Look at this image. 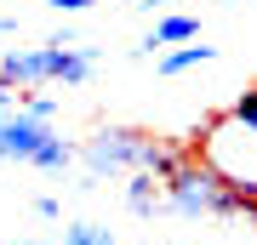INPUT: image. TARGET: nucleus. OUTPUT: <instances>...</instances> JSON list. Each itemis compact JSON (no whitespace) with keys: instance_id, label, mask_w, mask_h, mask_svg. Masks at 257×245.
<instances>
[{"instance_id":"f257e3e1","label":"nucleus","mask_w":257,"mask_h":245,"mask_svg":"<svg viewBox=\"0 0 257 245\" xmlns=\"http://www.w3.org/2000/svg\"><path fill=\"white\" fill-rule=\"evenodd\" d=\"M160 188H166V211H177V217H251L246 194H240L206 154H189L183 171L166 177Z\"/></svg>"},{"instance_id":"f03ea898","label":"nucleus","mask_w":257,"mask_h":245,"mask_svg":"<svg viewBox=\"0 0 257 245\" xmlns=\"http://www.w3.org/2000/svg\"><path fill=\"white\" fill-rule=\"evenodd\" d=\"M0 160L35 165V171H69V165L80 160V148H74L69 137H57L52 120H35V114L12 109L0 120Z\"/></svg>"},{"instance_id":"7ed1b4c3","label":"nucleus","mask_w":257,"mask_h":245,"mask_svg":"<svg viewBox=\"0 0 257 245\" xmlns=\"http://www.w3.org/2000/svg\"><path fill=\"white\" fill-rule=\"evenodd\" d=\"M149 143L155 137L138 126H97L80 143V165H86V177H132L149 165Z\"/></svg>"},{"instance_id":"20e7f679","label":"nucleus","mask_w":257,"mask_h":245,"mask_svg":"<svg viewBox=\"0 0 257 245\" xmlns=\"http://www.w3.org/2000/svg\"><path fill=\"white\" fill-rule=\"evenodd\" d=\"M69 46H80V40L63 29V35H52L46 46L6 52V57H0V74H6V86L18 91V97H23V91H46V86H57V74H63V52H69Z\"/></svg>"},{"instance_id":"39448f33","label":"nucleus","mask_w":257,"mask_h":245,"mask_svg":"<svg viewBox=\"0 0 257 245\" xmlns=\"http://www.w3.org/2000/svg\"><path fill=\"white\" fill-rule=\"evenodd\" d=\"M194 40H200V18H189V12H166V18L155 23V35L132 46V57H155V52H166V46L177 52V46H194Z\"/></svg>"},{"instance_id":"423d86ee","label":"nucleus","mask_w":257,"mask_h":245,"mask_svg":"<svg viewBox=\"0 0 257 245\" xmlns=\"http://www.w3.org/2000/svg\"><path fill=\"white\" fill-rule=\"evenodd\" d=\"M126 211H132V217H155V211H166V188H160V177L132 171V177H126Z\"/></svg>"},{"instance_id":"0eeeda50","label":"nucleus","mask_w":257,"mask_h":245,"mask_svg":"<svg viewBox=\"0 0 257 245\" xmlns=\"http://www.w3.org/2000/svg\"><path fill=\"white\" fill-rule=\"evenodd\" d=\"M206 63H217V46H177V52H160L155 57V69L172 80V74H189V69H206Z\"/></svg>"},{"instance_id":"6e6552de","label":"nucleus","mask_w":257,"mask_h":245,"mask_svg":"<svg viewBox=\"0 0 257 245\" xmlns=\"http://www.w3.org/2000/svg\"><path fill=\"white\" fill-rule=\"evenodd\" d=\"M57 245H120L103 222H63V234H57Z\"/></svg>"},{"instance_id":"1a4fd4ad","label":"nucleus","mask_w":257,"mask_h":245,"mask_svg":"<svg viewBox=\"0 0 257 245\" xmlns=\"http://www.w3.org/2000/svg\"><path fill=\"white\" fill-rule=\"evenodd\" d=\"M223 120H229V126H240V131H251V137H257V86H246V91H240V97L229 103V109H223Z\"/></svg>"},{"instance_id":"9d476101","label":"nucleus","mask_w":257,"mask_h":245,"mask_svg":"<svg viewBox=\"0 0 257 245\" xmlns=\"http://www.w3.org/2000/svg\"><path fill=\"white\" fill-rule=\"evenodd\" d=\"M18 109H23V114H35V120H52V114H57V97H52V91H23Z\"/></svg>"},{"instance_id":"9b49d317","label":"nucleus","mask_w":257,"mask_h":245,"mask_svg":"<svg viewBox=\"0 0 257 245\" xmlns=\"http://www.w3.org/2000/svg\"><path fill=\"white\" fill-rule=\"evenodd\" d=\"M35 217H40V222H57V217H63V205H57L52 194H40V200H35Z\"/></svg>"},{"instance_id":"f8f14e48","label":"nucleus","mask_w":257,"mask_h":245,"mask_svg":"<svg viewBox=\"0 0 257 245\" xmlns=\"http://www.w3.org/2000/svg\"><path fill=\"white\" fill-rule=\"evenodd\" d=\"M46 6H52V12H63V18H74V12L92 6V0H46Z\"/></svg>"},{"instance_id":"ddd939ff","label":"nucleus","mask_w":257,"mask_h":245,"mask_svg":"<svg viewBox=\"0 0 257 245\" xmlns=\"http://www.w3.org/2000/svg\"><path fill=\"white\" fill-rule=\"evenodd\" d=\"M143 12H172V6H183V0H138Z\"/></svg>"},{"instance_id":"4468645a","label":"nucleus","mask_w":257,"mask_h":245,"mask_svg":"<svg viewBox=\"0 0 257 245\" xmlns=\"http://www.w3.org/2000/svg\"><path fill=\"white\" fill-rule=\"evenodd\" d=\"M0 35H12V18H0Z\"/></svg>"},{"instance_id":"2eb2a0df","label":"nucleus","mask_w":257,"mask_h":245,"mask_svg":"<svg viewBox=\"0 0 257 245\" xmlns=\"http://www.w3.org/2000/svg\"><path fill=\"white\" fill-rule=\"evenodd\" d=\"M18 245H35V239H18Z\"/></svg>"},{"instance_id":"dca6fc26","label":"nucleus","mask_w":257,"mask_h":245,"mask_svg":"<svg viewBox=\"0 0 257 245\" xmlns=\"http://www.w3.org/2000/svg\"><path fill=\"white\" fill-rule=\"evenodd\" d=\"M0 86H6V74H0Z\"/></svg>"}]
</instances>
